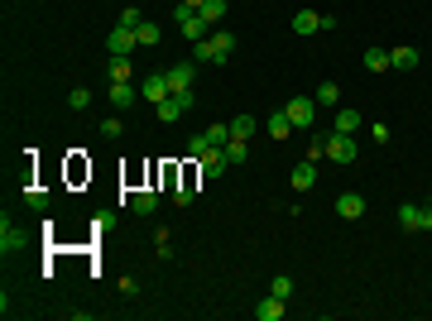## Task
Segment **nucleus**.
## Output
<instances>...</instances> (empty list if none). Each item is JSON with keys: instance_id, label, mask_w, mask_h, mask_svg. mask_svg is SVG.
I'll return each instance as SVG.
<instances>
[{"instance_id": "f257e3e1", "label": "nucleus", "mask_w": 432, "mask_h": 321, "mask_svg": "<svg viewBox=\"0 0 432 321\" xmlns=\"http://www.w3.org/2000/svg\"><path fill=\"white\" fill-rule=\"evenodd\" d=\"M231 48H236V34L216 29V34H207L202 44H192V63H226Z\"/></svg>"}, {"instance_id": "f03ea898", "label": "nucleus", "mask_w": 432, "mask_h": 321, "mask_svg": "<svg viewBox=\"0 0 432 321\" xmlns=\"http://www.w3.org/2000/svg\"><path fill=\"white\" fill-rule=\"evenodd\" d=\"M188 110H192V91H173L168 101H159V106H154V115H159L163 125H178Z\"/></svg>"}, {"instance_id": "7ed1b4c3", "label": "nucleus", "mask_w": 432, "mask_h": 321, "mask_svg": "<svg viewBox=\"0 0 432 321\" xmlns=\"http://www.w3.org/2000/svg\"><path fill=\"white\" fill-rule=\"evenodd\" d=\"M284 110H288L293 130H312V125H317V101H312V96H293Z\"/></svg>"}, {"instance_id": "20e7f679", "label": "nucleus", "mask_w": 432, "mask_h": 321, "mask_svg": "<svg viewBox=\"0 0 432 321\" xmlns=\"http://www.w3.org/2000/svg\"><path fill=\"white\" fill-rule=\"evenodd\" d=\"M399 230H432V207L404 202V207H399Z\"/></svg>"}, {"instance_id": "39448f33", "label": "nucleus", "mask_w": 432, "mask_h": 321, "mask_svg": "<svg viewBox=\"0 0 432 321\" xmlns=\"http://www.w3.org/2000/svg\"><path fill=\"white\" fill-rule=\"evenodd\" d=\"M106 48H110V58H130L139 48V34H135V29H125V25H115V29H110V39H106Z\"/></svg>"}, {"instance_id": "423d86ee", "label": "nucleus", "mask_w": 432, "mask_h": 321, "mask_svg": "<svg viewBox=\"0 0 432 321\" xmlns=\"http://www.w3.org/2000/svg\"><path fill=\"white\" fill-rule=\"evenodd\" d=\"M326 159H331V163H355V139H351V134L326 130Z\"/></svg>"}, {"instance_id": "0eeeda50", "label": "nucleus", "mask_w": 432, "mask_h": 321, "mask_svg": "<svg viewBox=\"0 0 432 321\" xmlns=\"http://www.w3.org/2000/svg\"><path fill=\"white\" fill-rule=\"evenodd\" d=\"M139 96H144V101H154V106H159V101H168V96H173V86H168V72H154V77H144V81H139Z\"/></svg>"}, {"instance_id": "6e6552de", "label": "nucleus", "mask_w": 432, "mask_h": 321, "mask_svg": "<svg viewBox=\"0 0 432 321\" xmlns=\"http://www.w3.org/2000/svg\"><path fill=\"white\" fill-rule=\"evenodd\" d=\"M413 67H418V48H413V44L389 48V72H413Z\"/></svg>"}, {"instance_id": "1a4fd4ad", "label": "nucleus", "mask_w": 432, "mask_h": 321, "mask_svg": "<svg viewBox=\"0 0 432 321\" xmlns=\"http://www.w3.org/2000/svg\"><path fill=\"white\" fill-rule=\"evenodd\" d=\"M336 216H341V221H360V216H365V197H360V192H341V197H336Z\"/></svg>"}, {"instance_id": "9d476101", "label": "nucleus", "mask_w": 432, "mask_h": 321, "mask_svg": "<svg viewBox=\"0 0 432 321\" xmlns=\"http://www.w3.org/2000/svg\"><path fill=\"white\" fill-rule=\"evenodd\" d=\"M15 249H25V230L5 216V221H0V254H15Z\"/></svg>"}, {"instance_id": "9b49d317", "label": "nucleus", "mask_w": 432, "mask_h": 321, "mask_svg": "<svg viewBox=\"0 0 432 321\" xmlns=\"http://www.w3.org/2000/svg\"><path fill=\"white\" fill-rule=\"evenodd\" d=\"M192 77H197V63H173L168 67V86L173 91H192Z\"/></svg>"}, {"instance_id": "f8f14e48", "label": "nucleus", "mask_w": 432, "mask_h": 321, "mask_svg": "<svg viewBox=\"0 0 432 321\" xmlns=\"http://www.w3.org/2000/svg\"><path fill=\"white\" fill-rule=\"evenodd\" d=\"M265 134H269V139H279V144H284V139L293 134V120H288V110H274L269 120H265Z\"/></svg>"}, {"instance_id": "ddd939ff", "label": "nucleus", "mask_w": 432, "mask_h": 321, "mask_svg": "<svg viewBox=\"0 0 432 321\" xmlns=\"http://www.w3.org/2000/svg\"><path fill=\"white\" fill-rule=\"evenodd\" d=\"M197 168H202V178H221L231 163H226V154H221V149H207V154L197 159Z\"/></svg>"}, {"instance_id": "4468645a", "label": "nucleus", "mask_w": 432, "mask_h": 321, "mask_svg": "<svg viewBox=\"0 0 432 321\" xmlns=\"http://www.w3.org/2000/svg\"><path fill=\"white\" fill-rule=\"evenodd\" d=\"M154 207H159V192L154 188H139L135 197H130V211L135 216H154Z\"/></svg>"}, {"instance_id": "2eb2a0df", "label": "nucleus", "mask_w": 432, "mask_h": 321, "mask_svg": "<svg viewBox=\"0 0 432 321\" xmlns=\"http://www.w3.org/2000/svg\"><path fill=\"white\" fill-rule=\"evenodd\" d=\"M110 106L130 110V106H135V86H130V81H110Z\"/></svg>"}, {"instance_id": "dca6fc26", "label": "nucleus", "mask_w": 432, "mask_h": 321, "mask_svg": "<svg viewBox=\"0 0 432 321\" xmlns=\"http://www.w3.org/2000/svg\"><path fill=\"white\" fill-rule=\"evenodd\" d=\"M284 312H288V307H284V297H265V302H255V317H260V321H279V317H284Z\"/></svg>"}, {"instance_id": "f3484780", "label": "nucleus", "mask_w": 432, "mask_h": 321, "mask_svg": "<svg viewBox=\"0 0 432 321\" xmlns=\"http://www.w3.org/2000/svg\"><path fill=\"white\" fill-rule=\"evenodd\" d=\"M312 183H317V163H312V159H303V163L293 168V188H298V192H307Z\"/></svg>"}, {"instance_id": "a211bd4d", "label": "nucleus", "mask_w": 432, "mask_h": 321, "mask_svg": "<svg viewBox=\"0 0 432 321\" xmlns=\"http://www.w3.org/2000/svg\"><path fill=\"white\" fill-rule=\"evenodd\" d=\"M322 29V15L317 10H298L293 15V34H317Z\"/></svg>"}, {"instance_id": "6ab92c4d", "label": "nucleus", "mask_w": 432, "mask_h": 321, "mask_svg": "<svg viewBox=\"0 0 432 321\" xmlns=\"http://www.w3.org/2000/svg\"><path fill=\"white\" fill-rule=\"evenodd\" d=\"M365 67H370V72H389V48L370 44V48H365Z\"/></svg>"}, {"instance_id": "aec40b11", "label": "nucleus", "mask_w": 432, "mask_h": 321, "mask_svg": "<svg viewBox=\"0 0 432 321\" xmlns=\"http://www.w3.org/2000/svg\"><path fill=\"white\" fill-rule=\"evenodd\" d=\"M255 130H260V120H255V115H236V120H231V139H250Z\"/></svg>"}, {"instance_id": "412c9836", "label": "nucleus", "mask_w": 432, "mask_h": 321, "mask_svg": "<svg viewBox=\"0 0 432 321\" xmlns=\"http://www.w3.org/2000/svg\"><path fill=\"white\" fill-rule=\"evenodd\" d=\"M197 15H202L207 25H221V20H226V0H202V10H197Z\"/></svg>"}, {"instance_id": "4be33fe9", "label": "nucleus", "mask_w": 432, "mask_h": 321, "mask_svg": "<svg viewBox=\"0 0 432 321\" xmlns=\"http://www.w3.org/2000/svg\"><path fill=\"white\" fill-rule=\"evenodd\" d=\"M355 125H360L355 110H336V120H331V130H336V134H355Z\"/></svg>"}, {"instance_id": "5701e85b", "label": "nucleus", "mask_w": 432, "mask_h": 321, "mask_svg": "<svg viewBox=\"0 0 432 321\" xmlns=\"http://www.w3.org/2000/svg\"><path fill=\"white\" fill-rule=\"evenodd\" d=\"M221 154H226V163H245V159H250V139H231Z\"/></svg>"}, {"instance_id": "b1692460", "label": "nucleus", "mask_w": 432, "mask_h": 321, "mask_svg": "<svg viewBox=\"0 0 432 321\" xmlns=\"http://www.w3.org/2000/svg\"><path fill=\"white\" fill-rule=\"evenodd\" d=\"M207 144H212V149H226V144H231V125H207Z\"/></svg>"}, {"instance_id": "393cba45", "label": "nucleus", "mask_w": 432, "mask_h": 321, "mask_svg": "<svg viewBox=\"0 0 432 321\" xmlns=\"http://www.w3.org/2000/svg\"><path fill=\"white\" fill-rule=\"evenodd\" d=\"M312 101H317V106H336V101H341V86H336V81H322Z\"/></svg>"}, {"instance_id": "a878e982", "label": "nucleus", "mask_w": 432, "mask_h": 321, "mask_svg": "<svg viewBox=\"0 0 432 321\" xmlns=\"http://www.w3.org/2000/svg\"><path fill=\"white\" fill-rule=\"evenodd\" d=\"M130 58H110V81H130Z\"/></svg>"}, {"instance_id": "bb28decb", "label": "nucleus", "mask_w": 432, "mask_h": 321, "mask_svg": "<svg viewBox=\"0 0 432 321\" xmlns=\"http://www.w3.org/2000/svg\"><path fill=\"white\" fill-rule=\"evenodd\" d=\"M269 293L288 302V297H293V278H288V273H279V278H274V283H269Z\"/></svg>"}, {"instance_id": "cd10ccee", "label": "nucleus", "mask_w": 432, "mask_h": 321, "mask_svg": "<svg viewBox=\"0 0 432 321\" xmlns=\"http://www.w3.org/2000/svg\"><path fill=\"white\" fill-rule=\"evenodd\" d=\"M135 34H139V44H159V39H163V29L154 25V20H144V25H139Z\"/></svg>"}, {"instance_id": "c85d7f7f", "label": "nucleus", "mask_w": 432, "mask_h": 321, "mask_svg": "<svg viewBox=\"0 0 432 321\" xmlns=\"http://www.w3.org/2000/svg\"><path fill=\"white\" fill-rule=\"evenodd\" d=\"M207 149H212V144H207V134H192V139H188V154H192V163L202 159Z\"/></svg>"}, {"instance_id": "c756f323", "label": "nucleus", "mask_w": 432, "mask_h": 321, "mask_svg": "<svg viewBox=\"0 0 432 321\" xmlns=\"http://www.w3.org/2000/svg\"><path fill=\"white\" fill-rule=\"evenodd\" d=\"M120 25H125V29H139V25H144V15H139L135 5H125V10H120Z\"/></svg>"}, {"instance_id": "7c9ffc66", "label": "nucleus", "mask_w": 432, "mask_h": 321, "mask_svg": "<svg viewBox=\"0 0 432 321\" xmlns=\"http://www.w3.org/2000/svg\"><path fill=\"white\" fill-rule=\"evenodd\" d=\"M68 106H72V110H87V106H91V91H87V86H77V91L68 96Z\"/></svg>"}, {"instance_id": "2f4dec72", "label": "nucleus", "mask_w": 432, "mask_h": 321, "mask_svg": "<svg viewBox=\"0 0 432 321\" xmlns=\"http://www.w3.org/2000/svg\"><path fill=\"white\" fill-rule=\"evenodd\" d=\"M25 197H29V207H34V211H44V207H49V197H44V188H29Z\"/></svg>"}, {"instance_id": "473e14b6", "label": "nucleus", "mask_w": 432, "mask_h": 321, "mask_svg": "<svg viewBox=\"0 0 432 321\" xmlns=\"http://www.w3.org/2000/svg\"><path fill=\"white\" fill-rule=\"evenodd\" d=\"M120 130H125V125H120L115 115H110V120H101V134H106V139H120Z\"/></svg>"}, {"instance_id": "72a5a7b5", "label": "nucleus", "mask_w": 432, "mask_h": 321, "mask_svg": "<svg viewBox=\"0 0 432 321\" xmlns=\"http://www.w3.org/2000/svg\"><path fill=\"white\" fill-rule=\"evenodd\" d=\"M173 202L188 207V202H192V183H178V188H173Z\"/></svg>"}, {"instance_id": "f704fd0d", "label": "nucleus", "mask_w": 432, "mask_h": 321, "mask_svg": "<svg viewBox=\"0 0 432 321\" xmlns=\"http://www.w3.org/2000/svg\"><path fill=\"white\" fill-rule=\"evenodd\" d=\"M183 5H192V10H202V0H183Z\"/></svg>"}, {"instance_id": "c9c22d12", "label": "nucleus", "mask_w": 432, "mask_h": 321, "mask_svg": "<svg viewBox=\"0 0 432 321\" xmlns=\"http://www.w3.org/2000/svg\"><path fill=\"white\" fill-rule=\"evenodd\" d=\"M428 207H432V202H428Z\"/></svg>"}]
</instances>
